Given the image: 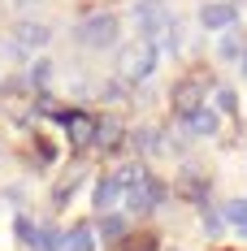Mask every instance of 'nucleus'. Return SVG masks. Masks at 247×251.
Returning <instances> with one entry per match:
<instances>
[{
	"label": "nucleus",
	"mask_w": 247,
	"mask_h": 251,
	"mask_svg": "<svg viewBox=\"0 0 247 251\" xmlns=\"http://www.w3.org/2000/svg\"><path fill=\"white\" fill-rule=\"evenodd\" d=\"M135 22H139V30H143L148 44L173 48V13L161 0H139V4H135Z\"/></svg>",
	"instance_id": "1"
},
{
	"label": "nucleus",
	"mask_w": 247,
	"mask_h": 251,
	"mask_svg": "<svg viewBox=\"0 0 247 251\" xmlns=\"http://www.w3.org/2000/svg\"><path fill=\"white\" fill-rule=\"evenodd\" d=\"M117 70H122L126 82H139V78H148L156 70V44L148 39H135V44H126L122 48V61H117Z\"/></svg>",
	"instance_id": "2"
},
{
	"label": "nucleus",
	"mask_w": 247,
	"mask_h": 251,
	"mask_svg": "<svg viewBox=\"0 0 247 251\" xmlns=\"http://www.w3.org/2000/svg\"><path fill=\"white\" fill-rule=\"evenodd\" d=\"M78 44H87V48H113L117 44V18L113 13H91V18H82L78 22Z\"/></svg>",
	"instance_id": "3"
},
{
	"label": "nucleus",
	"mask_w": 247,
	"mask_h": 251,
	"mask_svg": "<svg viewBox=\"0 0 247 251\" xmlns=\"http://www.w3.org/2000/svg\"><path fill=\"white\" fill-rule=\"evenodd\" d=\"M126 200H130V208H135V212H148V208H156V203L165 200V186H161L156 177H143L135 191H126Z\"/></svg>",
	"instance_id": "4"
},
{
	"label": "nucleus",
	"mask_w": 247,
	"mask_h": 251,
	"mask_svg": "<svg viewBox=\"0 0 247 251\" xmlns=\"http://www.w3.org/2000/svg\"><path fill=\"white\" fill-rule=\"evenodd\" d=\"M173 104H178V113H187V117L199 113V108H204V87H199V82H182V87L173 91Z\"/></svg>",
	"instance_id": "5"
},
{
	"label": "nucleus",
	"mask_w": 247,
	"mask_h": 251,
	"mask_svg": "<svg viewBox=\"0 0 247 251\" xmlns=\"http://www.w3.org/2000/svg\"><path fill=\"white\" fill-rule=\"evenodd\" d=\"M13 39H18L22 48H44V44L52 39V30H48L44 22H22L18 30H13Z\"/></svg>",
	"instance_id": "6"
},
{
	"label": "nucleus",
	"mask_w": 247,
	"mask_h": 251,
	"mask_svg": "<svg viewBox=\"0 0 247 251\" xmlns=\"http://www.w3.org/2000/svg\"><path fill=\"white\" fill-rule=\"evenodd\" d=\"M199 22L208 26V30H225V26H234V9L230 4H204L199 9Z\"/></svg>",
	"instance_id": "7"
},
{
	"label": "nucleus",
	"mask_w": 247,
	"mask_h": 251,
	"mask_svg": "<svg viewBox=\"0 0 247 251\" xmlns=\"http://www.w3.org/2000/svg\"><path fill=\"white\" fill-rule=\"evenodd\" d=\"M65 251H96V229L91 226H74L65 234Z\"/></svg>",
	"instance_id": "8"
},
{
	"label": "nucleus",
	"mask_w": 247,
	"mask_h": 251,
	"mask_svg": "<svg viewBox=\"0 0 247 251\" xmlns=\"http://www.w3.org/2000/svg\"><path fill=\"white\" fill-rule=\"evenodd\" d=\"M117 200H122V182H117V177H104V182L96 186V208H100V212H109Z\"/></svg>",
	"instance_id": "9"
},
{
	"label": "nucleus",
	"mask_w": 247,
	"mask_h": 251,
	"mask_svg": "<svg viewBox=\"0 0 247 251\" xmlns=\"http://www.w3.org/2000/svg\"><path fill=\"white\" fill-rule=\"evenodd\" d=\"M70 139H74V148H87L96 139V126L87 122V117H70Z\"/></svg>",
	"instance_id": "10"
},
{
	"label": "nucleus",
	"mask_w": 247,
	"mask_h": 251,
	"mask_svg": "<svg viewBox=\"0 0 247 251\" xmlns=\"http://www.w3.org/2000/svg\"><path fill=\"white\" fill-rule=\"evenodd\" d=\"M117 139H122V126L113 122V117H104V122L96 126V143H100V148H113Z\"/></svg>",
	"instance_id": "11"
},
{
	"label": "nucleus",
	"mask_w": 247,
	"mask_h": 251,
	"mask_svg": "<svg viewBox=\"0 0 247 251\" xmlns=\"http://www.w3.org/2000/svg\"><path fill=\"white\" fill-rule=\"evenodd\" d=\"M187 126H191L195 134H213V130H217V117H213L208 108H199V113H191V117H187Z\"/></svg>",
	"instance_id": "12"
},
{
	"label": "nucleus",
	"mask_w": 247,
	"mask_h": 251,
	"mask_svg": "<svg viewBox=\"0 0 247 251\" xmlns=\"http://www.w3.org/2000/svg\"><path fill=\"white\" fill-rule=\"evenodd\" d=\"M100 234H104L109 243H117V238L126 234V221L122 217H104V221H100Z\"/></svg>",
	"instance_id": "13"
},
{
	"label": "nucleus",
	"mask_w": 247,
	"mask_h": 251,
	"mask_svg": "<svg viewBox=\"0 0 247 251\" xmlns=\"http://www.w3.org/2000/svg\"><path fill=\"white\" fill-rule=\"evenodd\" d=\"M35 247H39V251H65V243H61V234H56V229H39Z\"/></svg>",
	"instance_id": "14"
},
{
	"label": "nucleus",
	"mask_w": 247,
	"mask_h": 251,
	"mask_svg": "<svg viewBox=\"0 0 247 251\" xmlns=\"http://www.w3.org/2000/svg\"><path fill=\"white\" fill-rule=\"evenodd\" d=\"M225 221H234V226H243V229H247V203H243V200L225 203Z\"/></svg>",
	"instance_id": "15"
},
{
	"label": "nucleus",
	"mask_w": 247,
	"mask_h": 251,
	"mask_svg": "<svg viewBox=\"0 0 247 251\" xmlns=\"http://www.w3.org/2000/svg\"><path fill=\"white\" fill-rule=\"evenodd\" d=\"M221 56H225V61H234V56H243V44H239L234 35H225V39H221Z\"/></svg>",
	"instance_id": "16"
},
{
	"label": "nucleus",
	"mask_w": 247,
	"mask_h": 251,
	"mask_svg": "<svg viewBox=\"0 0 247 251\" xmlns=\"http://www.w3.org/2000/svg\"><path fill=\"white\" fill-rule=\"evenodd\" d=\"M217 104H221V108H234V91H230V87H217Z\"/></svg>",
	"instance_id": "17"
},
{
	"label": "nucleus",
	"mask_w": 247,
	"mask_h": 251,
	"mask_svg": "<svg viewBox=\"0 0 247 251\" xmlns=\"http://www.w3.org/2000/svg\"><path fill=\"white\" fill-rule=\"evenodd\" d=\"M18 234H22V243H35V238H39V234H35V226H30V221H18Z\"/></svg>",
	"instance_id": "18"
},
{
	"label": "nucleus",
	"mask_w": 247,
	"mask_h": 251,
	"mask_svg": "<svg viewBox=\"0 0 247 251\" xmlns=\"http://www.w3.org/2000/svg\"><path fill=\"white\" fill-rule=\"evenodd\" d=\"M135 143H139V148H156V134H152V130H139Z\"/></svg>",
	"instance_id": "19"
},
{
	"label": "nucleus",
	"mask_w": 247,
	"mask_h": 251,
	"mask_svg": "<svg viewBox=\"0 0 247 251\" xmlns=\"http://www.w3.org/2000/svg\"><path fill=\"white\" fill-rule=\"evenodd\" d=\"M13 4H18V9H30V4H35V0H13Z\"/></svg>",
	"instance_id": "20"
},
{
	"label": "nucleus",
	"mask_w": 247,
	"mask_h": 251,
	"mask_svg": "<svg viewBox=\"0 0 247 251\" xmlns=\"http://www.w3.org/2000/svg\"><path fill=\"white\" fill-rule=\"evenodd\" d=\"M243 74H247V52H243Z\"/></svg>",
	"instance_id": "21"
}]
</instances>
